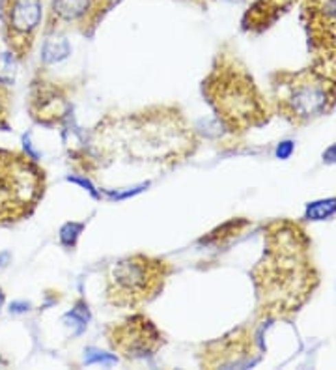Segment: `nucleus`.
Listing matches in <instances>:
<instances>
[{
	"label": "nucleus",
	"mask_w": 336,
	"mask_h": 370,
	"mask_svg": "<svg viewBox=\"0 0 336 370\" xmlns=\"http://www.w3.org/2000/svg\"><path fill=\"white\" fill-rule=\"evenodd\" d=\"M251 226V221L247 217H234L228 219L226 223L219 225L217 228L210 230L205 236L198 239V245H205V247H226L230 245L234 239H238L239 236H243V232Z\"/></svg>",
	"instance_id": "obj_14"
},
{
	"label": "nucleus",
	"mask_w": 336,
	"mask_h": 370,
	"mask_svg": "<svg viewBox=\"0 0 336 370\" xmlns=\"http://www.w3.org/2000/svg\"><path fill=\"white\" fill-rule=\"evenodd\" d=\"M181 2H189V4H194V6L198 8H208L213 2V0H181Z\"/></svg>",
	"instance_id": "obj_17"
},
{
	"label": "nucleus",
	"mask_w": 336,
	"mask_h": 370,
	"mask_svg": "<svg viewBox=\"0 0 336 370\" xmlns=\"http://www.w3.org/2000/svg\"><path fill=\"white\" fill-rule=\"evenodd\" d=\"M105 338L109 348L126 361L152 359L168 342L165 331L142 311L111 322L105 327Z\"/></svg>",
	"instance_id": "obj_7"
},
{
	"label": "nucleus",
	"mask_w": 336,
	"mask_h": 370,
	"mask_svg": "<svg viewBox=\"0 0 336 370\" xmlns=\"http://www.w3.org/2000/svg\"><path fill=\"white\" fill-rule=\"evenodd\" d=\"M335 210H336V199L327 200V202H317V204H314L309 210V217H312L316 221V219H323L327 217V215H331V213H335Z\"/></svg>",
	"instance_id": "obj_16"
},
{
	"label": "nucleus",
	"mask_w": 336,
	"mask_h": 370,
	"mask_svg": "<svg viewBox=\"0 0 336 370\" xmlns=\"http://www.w3.org/2000/svg\"><path fill=\"white\" fill-rule=\"evenodd\" d=\"M17 60L10 53L0 54V131L12 129V105H14V64Z\"/></svg>",
	"instance_id": "obj_13"
},
{
	"label": "nucleus",
	"mask_w": 336,
	"mask_h": 370,
	"mask_svg": "<svg viewBox=\"0 0 336 370\" xmlns=\"http://www.w3.org/2000/svg\"><path fill=\"white\" fill-rule=\"evenodd\" d=\"M200 88L215 118L230 137L241 139L273 118V107L230 43L219 47Z\"/></svg>",
	"instance_id": "obj_3"
},
{
	"label": "nucleus",
	"mask_w": 336,
	"mask_h": 370,
	"mask_svg": "<svg viewBox=\"0 0 336 370\" xmlns=\"http://www.w3.org/2000/svg\"><path fill=\"white\" fill-rule=\"evenodd\" d=\"M4 303H6V294H4V290L0 288V309L4 307Z\"/></svg>",
	"instance_id": "obj_18"
},
{
	"label": "nucleus",
	"mask_w": 336,
	"mask_h": 370,
	"mask_svg": "<svg viewBox=\"0 0 336 370\" xmlns=\"http://www.w3.org/2000/svg\"><path fill=\"white\" fill-rule=\"evenodd\" d=\"M256 357V340L249 325L232 329L223 337L210 340L198 350V364L202 369H238L252 363Z\"/></svg>",
	"instance_id": "obj_11"
},
{
	"label": "nucleus",
	"mask_w": 336,
	"mask_h": 370,
	"mask_svg": "<svg viewBox=\"0 0 336 370\" xmlns=\"http://www.w3.org/2000/svg\"><path fill=\"white\" fill-rule=\"evenodd\" d=\"M45 193L47 172L36 157L21 150L0 148V226L32 217Z\"/></svg>",
	"instance_id": "obj_6"
},
{
	"label": "nucleus",
	"mask_w": 336,
	"mask_h": 370,
	"mask_svg": "<svg viewBox=\"0 0 336 370\" xmlns=\"http://www.w3.org/2000/svg\"><path fill=\"white\" fill-rule=\"evenodd\" d=\"M82 228H85L82 223H67V225L62 226V230H60V241H62V245H66V247L73 249L75 243H77L79 234L82 232Z\"/></svg>",
	"instance_id": "obj_15"
},
{
	"label": "nucleus",
	"mask_w": 336,
	"mask_h": 370,
	"mask_svg": "<svg viewBox=\"0 0 336 370\" xmlns=\"http://www.w3.org/2000/svg\"><path fill=\"white\" fill-rule=\"evenodd\" d=\"M256 292V320H288L301 311L320 286L312 239L291 219L264 228V257L251 270Z\"/></svg>",
	"instance_id": "obj_2"
},
{
	"label": "nucleus",
	"mask_w": 336,
	"mask_h": 370,
	"mask_svg": "<svg viewBox=\"0 0 336 370\" xmlns=\"http://www.w3.org/2000/svg\"><path fill=\"white\" fill-rule=\"evenodd\" d=\"M45 0H0V34L17 62L32 54L41 32Z\"/></svg>",
	"instance_id": "obj_8"
},
{
	"label": "nucleus",
	"mask_w": 336,
	"mask_h": 370,
	"mask_svg": "<svg viewBox=\"0 0 336 370\" xmlns=\"http://www.w3.org/2000/svg\"><path fill=\"white\" fill-rule=\"evenodd\" d=\"M174 273L176 268L165 257L135 252L120 258L105 275L107 303L116 309L139 311L165 292Z\"/></svg>",
	"instance_id": "obj_5"
},
{
	"label": "nucleus",
	"mask_w": 336,
	"mask_h": 370,
	"mask_svg": "<svg viewBox=\"0 0 336 370\" xmlns=\"http://www.w3.org/2000/svg\"><path fill=\"white\" fill-rule=\"evenodd\" d=\"M77 88L79 85L75 80L58 79L45 67H40L28 88L27 109L32 122L43 127L62 126L71 114Z\"/></svg>",
	"instance_id": "obj_9"
},
{
	"label": "nucleus",
	"mask_w": 336,
	"mask_h": 370,
	"mask_svg": "<svg viewBox=\"0 0 336 370\" xmlns=\"http://www.w3.org/2000/svg\"><path fill=\"white\" fill-rule=\"evenodd\" d=\"M273 105L293 127L329 114L336 105V54H314L303 69H278L271 75Z\"/></svg>",
	"instance_id": "obj_4"
},
{
	"label": "nucleus",
	"mask_w": 336,
	"mask_h": 370,
	"mask_svg": "<svg viewBox=\"0 0 336 370\" xmlns=\"http://www.w3.org/2000/svg\"><path fill=\"white\" fill-rule=\"evenodd\" d=\"M200 137L178 103H155L133 113H107L85 146L69 152L71 166L96 176L112 165H155L166 171L198 152Z\"/></svg>",
	"instance_id": "obj_1"
},
{
	"label": "nucleus",
	"mask_w": 336,
	"mask_h": 370,
	"mask_svg": "<svg viewBox=\"0 0 336 370\" xmlns=\"http://www.w3.org/2000/svg\"><path fill=\"white\" fill-rule=\"evenodd\" d=\"M297 0H254L245 12L241 28L249 34H262L273 27Z\"/></svg>",
	"instance_id": "obj_12"
},
{
	"label": "nucleus",
	"mask_w": 336,
	"mask_h": 370,
	"mask_svg": "<svg viewBox=\"0 0 336 370\" xmlns=\"http://www.w3.org/2000/svg\"><path fill=\"white\" fill-rule=\"evenodd\" d=\"M120 0H51L47 10L45 36L80 34L92 38Z\"/></svg>",
	"instance_id": "obj_10"
}]
</instances>
